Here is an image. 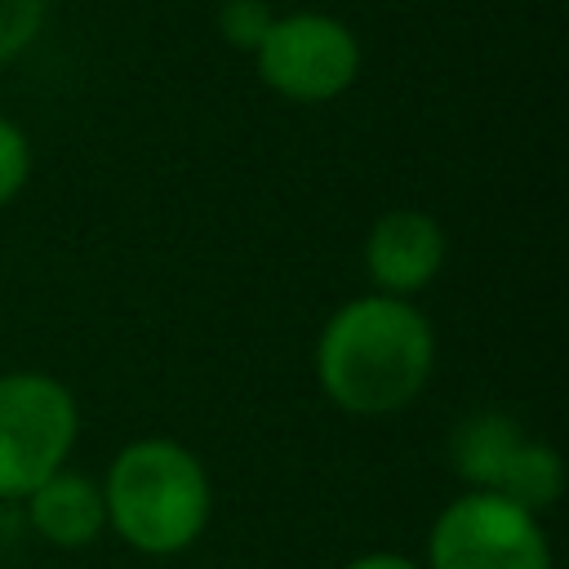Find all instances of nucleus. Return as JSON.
Returning a JSON list of instances; mask_svg holds the SVG:
<instances>
[{
    "instance_id": "obj_3",
    "label": "nucleus",
    "mask_w": 569,
    "mask_h": 569,
    "mask_svg": "<svg viewBox=\"0 0 569 569\" xmlns=\"http://www.w3.org/2000/svg\"><path fill=\"white\" fill-rule=\"evenodd\" d=\"M80 409L62 378L40 369L0 373V498H27L67 467Z\"/></svg>"
},
{
    "instance_id": "obj_10",
    "label": "nucleus",
    "mask_w": 569,
    "mask_h": 569,
    "mask_svg": "<svg viewBox=\"0 0 569 569\" xmlns=\"http://www.w3.org/2000/svg\"><path fill=\"white\" fill-rule=\"evenodd\" d=\"M276 18H280V13H276L267 0H222L218 13H213L218 36H222L231 49H244V53H253V49L262 44V36L271 31Z\"/></svg>"
},
{
    "instance_id": "obj_6",
    "label": "nucleus",
    "mask_w": 569,
    "mask_h": 569,
    "mask_svg": "<svg viewBox=\"0 0 569 569\" xmlns=\"http://www.w3.org/2000/svg\"><path fill=\"white\" fill-rule=\"evenodd\" d=\"M445 227L422 209H387L365 236V271L373 293L418 298L445 267Z\"/></svg>"
},
{
    "instance_id": "obj_13",
    "label": "nucleus",
    "mask_w": 569,
    "mask_h": 569,
    "mask_svg": "<svg viewBox=\"0 0 569 569\" xmlns=\"http://www.w3.org/2000/svg\"><path fill=\"white\" fill-rule=\"evenodd\" d=\"M342 569H427V565L422 560H409L400 551H365V556L347 560Z\"/></svg>"
},
{
    "instance_id": "obj_7",
    "label": "nucleus",
    "mask_w": 569,
    "mask_h": 569,
    "mask_svg": "<svg viewBox=\"0 0 569 569\" xmlns=\"http://www.w3.org/2000/svg\"><path fill=\"white\" fill-rule=\"evenodd\" d=\"M27 520L31 529L62 551H80L93 547L107 533V502H102V485L84 471H53L44 485H36L27 498Z\"/></svg>"
},
{
    "instance_id": "obj_8",
    "label": "nucleus",
    "mask_w": 569,
    "mask_h": 569,
    "mask_svg": "<svg viewBox=\"0 0 569 569\" xmlns=\"http://www.w3.org/2000/svg\"><path fill=\"white\" fill-rule=\"evenodd\" d=\"M525 445V427L507 409H476L449 436V462L467 489H493L511 453Z\"/></svg>"
},
{
    "instance_id": "obj_1",
    "label": "nucleus",
    "mask_w": 569,
    "mask_h": 569,
    "mask_svg": "<svg viewBox=\"0 0 569 569\" xmlns=\"http://www.w3.org/2000/svg\"><path fill=\"white\" fill-rule=\"evenodd\" d=\"M436 369V329L409 298H347L316 338L320 391L351 418H391L409 409Z\"/></svg>"
},
{
    "instance_id": "obj_4",
    "label": "nucleus",
    "mask_w": 569,
    "mask_h": 569,
    "mask_svg": "<svg viewBox=\"0 0 569 569\" xmlns=\"http://www.w3.org/2000/svg\"><path fill=\"white\" fill-rule=\"evenodd\" d=\"M427 569H556L533 511L493 489H467L440 507L427 533Z\"/></svg>"
},
{
    "instance_id": "obj_2",
    "label": "nucleus",
    "mask_w": 569,
    "mask_h": 569,
    "mask_svg": "<svg viewBox=\"0 0 569 569\" xmlns=\"http://www.w3.org/2000/svg\"><path fill=\"white\" fill-rule=\"evenodd\" d=\"M102 502L107 529L124 547L142 556H178L209 529L213 480L187 445L169 436H142L111 458Z\"/></svg>"
},
{
    "instance_id": "obj_9",
    "label": "nucleus",
    "mask_w": 569,
    "mask_h": 569,
    "mask_svg": "<svg viewBox=\"0 0 569 569\" xmlns=\"http://www.w3.org/2000/svg\"><path fill=\"white\" fill-rule=\"evenodd\" d=\"M493 493H502L507 502H516V507L542 516V511L556 507L560 493H565V462H560V453H556L547 440H529V436H525V445H520V449L511 453V462L502 467Z\"/></svg>"
},
{
    "instance_id": "obj_11",
    "label": "nucleus",
    "mask_w": 569,
    "mask_h": 569,
    "mask_svg": "<svg viewBox=\"0 0 569 569\" xmlns=\"http://www.w3.org/2000/svg\"><path fill=\"white\" fill-rule=\"evenodd\" d=\"M49 0H0V67L22 58L44 31Z\"/></svg>"
},
{
    "instance_id": "obj_5",
    "label": "nucleus",
    "mask_w": 569,
    "mask_h": 569,
    "mask_svg": "<svg viewBox=\"0 0 569 569\" xmlns=\"http://www.w3.org/2000/svg\"><path fill=\"white\" fill-rule=\"evenodd\" d=\"M253 67L262 84L289 102H333L360 76V40L342 18L298 9L271 22L253 49Z\"/></svg>"
},
{
    "instance_id": "obj_12",
    "label": "nucleus",
    "mask_w": 569,
    "mask_h": 569,
    "mask_svg": "<svg viewBox=\"0 0 569 569\" xmlns=\"http://www.w3.org/2000/svg\"><path fill=\"white\" fill-rule=\"evenodd\" d=\"M27 178H31V142L9 116H0V209L18 200Z\"/></svg>"
}]
</instances>
